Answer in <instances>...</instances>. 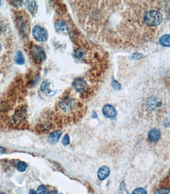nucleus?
<instances>
[{
    "label": "nucleus",
    "mask_w": 170,
    "mask_h": 194,
    "mask_svg": "<svg viewBox=\"0 0 170 194\" xmlns=\"http://www.w3.org/2000/svg\"><path fill=\"white\" fill-rule=\"evenodd\" d=\"M80 105L81 104L78 100L69 95L63 97L58 101L59 108L64 114L70 115L75 112L79 117H81L79 111L81 109Z\"/></svg>",
    "instance_id": "1"
},
{
    "label": "nucleus",
    "mask_w": 170,
    "mask_h": 194,
    "mask_svg": "<svg viewBox=\"0 0 170 194\" xmlns=\"http://www.w3.org/2000/svg\"><path fill=\"white\" fill-rule=\"evenodd\" d=\"M162 16L160 12L155 10L147 11L143 17V20L149 26H158L162 21Z\"/></svg>",
    "instance_id": "2"
},
{
    "label": "nucleus",
    "mask_w": 170,
    "mask_h": 194,
    "mask_svg": "<svg viewBox=\"0 0 170 194\" xmlns=\"http://www.w3.org/2000/svg\"><path fill=\"white\" fill-rule=\"evenodd\" d=\"M32 35L36 41L39 42H45L48 38V32L45 28L40 26H35L32 29Z\"/></svg>",
    "instance_id": "3"
},
{
    "label": "nucleus",
    "mask_w": 170,
    "mask_h": 194,
    "mask_svg": "<svg viewBox=\"0 0 170 194\" xmlns=\"http://www.w3.org/2000/svg\"><path fill=\"white\" fill-rule=\"evenodd\" d=\"M30 54L36 63H42L45 60V51L43 48L39 45H32L30 49Z\"/></svg>",
    "instance_id": "4"
},
{
    "label": "nucleus",
    "mask_w": 170,
    "mask_h": 194,
    "mask_svg": "<svg viewBox=\"0 0 170 194\" xmlns=\"http://www.w3.org/2000/svg\"><path fill=\"white\" fill-rule=\"evenodd\" d=\"M26 114V109L24 107H20L12 117L11 121L13 124L17 125L25 119Z\"/></svg>",
    "instance_id": "5"
},
{
    "label": "nucleus",
    "mask_w": 170,
    "mask_h": 194,
    "mask_svg": "<svg viewBox=\"0 0 170 194\" xmlns=\"http://www.w3.org/2000/svg\"><path fill=\"white\" fill-rule=\"evenodd\" d=\"M146 106L150 110H156L162 106V102L157 97H151L146 101Z\"/></svg>",
    "instance_id": "6"
},
{
    "label": "nucleus",
    "mask_w": 170,
    "mask_h": 194,
    "mask_svg": "<svg viewBox=\"0 0 170 194\" xmlns=\"http://www.w3.org/2000/svg\"><path fill=\"white\" fill-rule=\"evenodd\" d=\"M73 86L77 92L82 94L85 92L88 88L85 80L82 78L76 79L73 83Z\"/></svg>",
    "instance_id": "7"
},
{
    "label": "nucleus",
    "mask_w": 170,
    "mask_h": 194,
    "mask_svg": "<svg viewBox=\"0 0 170 194\" xmlns=\"http://www.w3.org/2000/svg\"><path fill=\"white\" fill-rule=\"evenodd\" d=\"M16 20L17 28L19 29L20 34L23 35H27L28 26L26 23V21L23 20L22 17H18Z\"/></svg>",
    "instance_id": "8"
},
{
    "label": "nucleus",
    "mask_w": 170,
    "mask_h": 194,
    "mask_svg": "<svg viewBox=\"0 0 170 194\" xmlns=\"http://www.w3.org/2000/svg\"><path fill=\"white\" fill-rule=\"evenodd\" d=\"M102 112L105 116L107 118H114L116 115V111L112 105H105L102 109Z\"/></svg>",
    "instance_id": "9"
},
{
    "label": "nucleus",
    "mask_w": 170,
    "mask_h": 194,
    "mask_svg": "<svg viewBox=\"0 0 170 194\" xmlns=\"http://www.w3.org/2000/svg\"><path fill=\"white\" fill-rule=\"evenodd\" d=\"M25 6L32 15L34 16L36 13L38 5L36 2L35 1H26L25 2Z\"/></svg>",
    "instance_id": "10"
},
{
    "label": "nucleus",
    "mask_w": 170,
    "mask_h": 194,
    "mask_svg": "<svg viewBox=\"0 0 170 194\" xmlns=\"http://www.w3.org/2000/svg\"><path fill=\"white\" fill-rule=\"evenodd\" d=\"M54 25L55 29L59 32H66L68 31V25L64 20H57Z\"/></svg>",
    "instance_id": "11"
},
{
    "label": "nucleus",
    "mask_w": 170,
    "mask_h": 194,
    "mask_svg": "<svg viewBox=\"0 0 170 194\" xmlns=\"http://www.w3.org/2000/svg\"><path fill=\"white\" fill-rule=\"evenodd\" d=\"M61 135H62V132L60 130H57V131L52 132L48 136V142L51 144H55L58 141Z\"/></svg>",
    "instance_id": "12"
},
{
    "label": "nucleus",
    "mask_w": 170,
    "mask_h": 194,
    "mask_svg": "<svg viewBox=\"0 0 170 194\" xmlns=\"http://www.w3.org/2000/svg\"><path fill=\"white\" fill-rule=\"evenodd\" d=\"M110 174V170L107 167L102 166L99 168L97 173V176L100 180L105 179Z\"/></svg>",
    "instance_id": "13"
},
{
    "label": "nucleus",
    "mask_w": 170,
    "mask_h": 194,
    "mask_svg": "<svg viewBox=\"0 0 170 194\" xmlns=\"http://www.w3.org/2000/svg\"><path fill=\"white\" fill-rule=\"evenodd\" d=\"M161 132L157 129L150 130L148 134L149 139L152 142L158 141L161 137Z\"/></svg>",
    "instance_id": "14"
},
{
    "label": "nucleus",
    "mask_w": 170,
    "mask_h": 194,
    "mask_svg": "<svg viewBox=\"0 0 170 194\" xmlns=\"http://www.w3.org/2000/svg\"><path fill=\"white\" fill-rule=\"evenodd\" d=\"M50 83L48 80L45 79L41 83V89L42 92L47 94L48 95H51L52 94V91L50 89Z\"/></svg>",
    "instance_id": "15"
},
{
    "label": "nucleus",
    "mask_w": 170,
    "mask_h": 194,
    "mask_svg": "<svg viewBox=\"0 0 170 194\" xmlns=\"http://www.w3.org/2000/svg\"><path fill=\"white\" fill-rule=\"evenodd\" d=\"M170 35H164L160 38V44L164 47H170Z\"/></svg>",
    "instance_id": "16"
},
{
    "label": "nucleus",
    "mask_w": 170,
    "mask_h": 194,
    "mask_svg": "<svg viewBox=\"0 0 170 194\" xmlns=\"http://www.w3.org/2000/svg\"><path fill=\"white\" fill-rule=\"evenodd\" d=\"M15 61L19 65H22L25 63V58L22 51H18L15 57Z\"/></svg>",
    "instance_id": "17"
},
{
    "label": "nucleus",
    "mask_w": 170,
    "mask_h": 194,
    "mask_svg": "<svg viewBox=\"0 0 170 194\" xmlns=\"http://www.w3.org/2000/svg\"><path fill=\"white\" fill-rule=\"evenodd\" d=\"M28 165L23 161H20L17 165V169L20 172H23L26 170L28 168Z\"/></svg>",
    "instance_id": "18"
},
{
    "label": "nucleus",
    "mask_w": 170,
    "mask_h": 194,
    "mask_svg": "<svg viewBox=\"0 0 170 194\" xmlns=\"http://www.w3.org/2000/svg\"><path fill=\"white\" fill-rule=\"evenodd\" d=\"M74 56L76 58L78 59H83L85 57L84 51L82 49H77L74 51Z\"/></svg>",
    "instance_id": "19"
},
{
    "label": "nucleus",
    "mask_w": 170,
    "mask_h": 194,
    "mask_svg": "<svg viewBox=\"0 0 170 194\" xmlns=\"http://www.w3.org/2000/svg\"><path fill=\"white\" fill-rule=\"evenodd\" d=\"M36 192L38 194H49L48 190L43 185H40L38 187Z\"/></svg>",
    "instance_id": "20"
},
{
    "label": "nucleus",
    "mask_w": 170,
    "mask_h": 194,
    "mask_svg": "<svg viewBox=\"0 0 170 194\" xmlns=\"http://www.w3.org/2000/svg\"><path fill=\"white\" fill-rule=\"evenodd\" d=\"M154 194H170V190L166 188L159 189L156 191Z\"/></svg>",
    "instance_id": "21"
},
{
    "label": "nucleus",
    "mask_w": 170,
    "mask_h": 194,
    "mask_svg": "<svg viewBox=\"0 0 170 194\" xmlns=\"http://www.w3.org/2000/svg\"><path fill=\"white\" fill-rule=\"evenodd\" d=\"M7 27L4 23L0 22V35L5 34L7 32Z\"/></svg>",
    "instance_id": "22"
},
{
    "label": "nucleus",
    "mask_w": 170,
    "mask_h": 194,
    "mask_svg": "<svg viewBox=\"0 0 170 194\" xmlns=\"http://www.w3.org/2000/svg\"><path fill=\"white\" fill-rule=\"evenodd\" d=\"M147 191L144 189L142 188L136 189L132 192L131 194H147Z\"/></svg>",
    "instance_id": "23"
},
{
    "label": "nucleus",
    "mask_w": 170,
    "mask_h": 194,
    "mask_svg": "<svg viewBox=\"0 0 170 194\" xmlns=\"http://www.w3.org/2000/svg\"><path fill=\"white\" fill-rule=\"evenodd\" d=\"M70 138L68 135L66 134L63 138L62 143L64 145H67L70 144Z\"/></svg>",
    "instance_id": "24"
},
{
    "label": "nucleus",
    "mask_w": 170,
    "mask_h": 194,
    "mask_svg": "<svg viewBox=\"0 0 170 194\" xmlns=\"http://www.w3.org/2000/svg\"><path fill=\"white\" fill-rule=\"evenodd\" d=\"M39 79V78L38 76H36L35 78H34L33 79L30 81V82L28 83V86H31V87H32V86L35 85L37 82H38V80Z\"/></svg>",
    "instance_id": "25"
},
{
    "label": "nucleus",
    "mask_w": 170,
    "mask_h": 194,
    "mask_svg": "<svg viewBox=\"0 0 170 194\" xmlns=\"http://www.w3.org/2000/svg\"><path fill=\"white\" fill-rule=\"evenodd\" d=\"M112 86H113L114 89H116V90H119L121 88V85H120V83L117 82L116 80H113Z\"/></svg>",
    "instance_id": "26"
},
{
    "label": "nucleus",
    "mask_w": 170,
    "mask_h": 194,
    "mask_svg": "<svg viewBox=\"0 0 170 194\" xmlns=\"http://www.w3.org/2000/svg\"><path fill=\"white\" fill-rule=\"evenodd\" d=\"M11 2H12V4L14 6H15V7L21 6L22 4H23V1H13Z\"/></svg>",
    "instance_id": "27"
},
{
    "label": "nucleus",
    "mask_w": 170,
    "mask_h": 194,
    "mask_svg": "<svg viewBox=\"0 0 170 194\" xmlns=\"http://www.w3.org/2000/svg\"><path fill=\"white\" fill-rule=\"evenodd\" d=\"M142 57V54H132V58H134V59H139V58H140V57Z\"/></svg>",
    "instance_id": "28"
},
{
    "label": "nucleus",
    "mask_w": 170,
    "mask_h": 194,
    "mask_svg": "<svg viewBox=\"0 0 170 194\" xmlns=\"http://www.w3.org/2000/svg\"><path fill=\"white\" fill-rule=\"evenodd\" d=\"M29 194H38L36 193V191H35L34 189H31L29 190Z\"/></svg>",
    "instance_id": "29"
},
{
    "label": "nucleus",
    "mask_w": 170,
    "mask_h": 194,
    "mask_svg": "<svg viewBox=\"0 0 170 194\" xmlns=\"http://www.w3.org/2000/svg\"><path fill=\"white\" fill-rule=\"evenodd\" d=\"M5 152V150L4 148L0 146V154H3Z\"/></svg>",
    "instance_id": "30"
},
{
    "label": "nucleus",
    "mask_w": 170,
    "mask_h": 194,
    "mask_svg": "<svg viewBox=\"0 0 170 194\" xmlns=\"http://www.w3.org/2000/svg\"><path fill=\"white\" fill-rule=\"evenodd\" d=\"M50 194H57V192L56 191H54V192H51V193Z\"/></svg>",
    "instance_id": "31"
},
{
    "label": "nucleus",
    "mask_w": 170,
    "mask_h": 194,
    "mask_svg": "<svg viewBox=\"0 0 170 194\" xmlns=\"http://www.w3.org/2000/svg\"><path fill=\"white\" fill-rule=\"evenodd\" d=\"M1 44H0V51H1Z\"/></svg>",
    "instance_id": "32"
},
{
    "label": "nucleus",
    "mask_w": 170,
    "mask_h": 194,
    "mask_svg": "<svg viewBox=\"0 0 170 194\" xmlns=\"http://www.w3.org/2000/svg\"><path fill=\"white\" fill-rule=\"evenodd\" d=\"M1 5V1H0V6Z\"/></svg>",
    "instance_id": "33"
},
{
    "label": "nucleus",
    "mask_w": 170,
    "mask_h": 194,
    "mask_svg": "<svg viewBox=\"0 0 170 194\" xmlns=\"http://www.w3.org/2000/svg\"><path fill=\"white\" fill-rule=\"evenodd\" d=\"M0 194H6L5 193H1Z\"/></svg>",
    "instance_id": "34"
}]
</instances>
